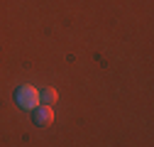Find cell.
<instances>
[{
  "instance_id": "cell-1",
  "label": "cell",
  "mask_w": 154,
  "mask_h": 147,
  "mask_svg": "<svg viewBox=\"0 0 154 147\" xmlns=\"http://www.w3.org/2000/svg\"><path fill=\"white\" fill-rule=\"evenodd\" d=\"M15 103L20 108H25V110H34L39 105V91L34 86H20L15 91Z\"/></svg>"
},
{
  "instance_id": "cell-3",
  "label": "cell",
  "mask_w": 154,
  "mask_h": 147,
  "mask_svg": "<svg viewBox=\"0 0 154 147\" xmlns=\"http://www.w3.org/2000/svg\"><path fill=\"white\" fill-rule=\"evenodd\" d=\"M56 91L54 88H44V91H39V103H44V105H54L56 103Z\"/></svg>"
},
{
  "instance_id": "cell-2",
  "label": "cell",
  "mask_w": 154,
  "mask_h": 147,
  "mask_svg": "<svg viewBox=\"0 0 154 147\" xmlns=\"http://www.w3.org/2000/svg\"><path fill=\"white\" fill-rule=\"evenodd\" d=\"M51 120H54V110H51V105H37L34 110H32V123L37 125V127H47V125H51Z\"/></svg>"
}]
</instances>
